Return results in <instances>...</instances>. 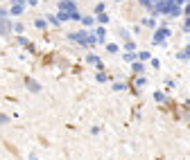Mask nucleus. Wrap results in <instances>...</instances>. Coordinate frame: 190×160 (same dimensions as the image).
<instances>
[{
	"label": "nucleus",
	"mask_w": 190,
	"mask_h": 160,
	"mask_svg": "<svg viewBox=\"0 0 190 160\" xmlns=\"http://www.w3.org/2000/svg\"><path fill=\"white\" fill-rule=\"evenodd\" d=\"M82 23L86 25V27H93V23H95V18H93V16H84V18H82Z\"/></svg>",
	"instance_id": "3"
},
{
	"label": "nucleus",
	"mask_w": 190,
	"mask_h": 160,
	"mask_svg": "<svg viewBox=\"0 0 190 160\" xmlns=\"http://www.w3.org/2000/svg\"><path fill=\"white\" fill-rule=\"evenodd\" d=\"M7 32H9V25L2 23V18H0V34H7Z\"/></svg>",
	"instance_id": "5"
},
{
	"label": "nucleus",
	"mask_w": 190,
	"mask_h": 160,
	"mask_svg": "<svg viewBox=\"0 0 190 160\" xmlns=\"http://www.w3.org/2000/svg\"><path fill=\"white\" fill-rule=\"evenodd\" d=\"M168 36H170V30H168V27H161V30H156V34H154V45H163Z\"/></svg>",
	"instance_id": "2"
},
{
	"label": "nucleus",
	"mask_w": 190,
	"mask_h": 160,
	"mask_svg": "<svg viewBox=\"0 0 190 160\" xmlns=\"http://www.w3.org/2000/svg\"><path fill=\"white\" fill-rule=\"evenodd\" d=\"M5 122H7V117H5V115H0V124H5Z\"/></svg>",
	"instance_id": "16"
},
{
	"label": "nucleus",
	"mask_w": 190,
	"mask_h": 160,
	"mask_svg": "<svg viewBox=\"0 0 190 160\" xmlns=\"http://www.w3.org/2000/svg\"><path fill=\"white\" fill-rule=\"evenodd\" d=\"M118 2H120V0H118Z\"/></svg>",
	"instance_id": "18"
},
{
	"label": "nucleus",
	"mask_w": 190,
	"mask_h": 160,
	"mask_svg": "<svg viewBox=\"0 0 190 160\" xmlns=\"http://www.w3.org/2000/svg\"><path fill=\"white\" fill-rule=\"evenodd\" d=\"M104 34H107V32H104L102 27H98V41H102V39H104Z\"/></svg>",
	"instance_id": "12"
},
{
	"label": "nucleus",
	"mask_w": 190,
	"mask_h": 160,
	"mask_svg": "<svg viewBox=\"0 0 190 160\" xmlns=\"http://www.w3.org/2000/svg\"><path fill=\"white\" fill-rule=\"evenodd\" d=\"M186 14H188V16H190V5H186Z\"/></svg>",
	"instance_id": "17"
},
{
	"label": "nucleus",
	"mask_w": 190,
	"mask_h": 160,
	"mask_svg": "<svg viewBox=\"0 0 190 160\" xmlns=\"http://www.w3.org/2000/svg\"><path fill=\"white\" fill-rule=\"evenodd\" d=\"M145 25L147 27H156V21H154V18H145Z\"/></svg>",
	"instance_id": "8"
},
{
	"label": "nucleus",
	"mask_w": 190,
	"mask_h": 160,
	"mask_svg": "<svg viewBox=\"0 0 190 160\" xmlns=\"http://www.w3.org/2000/svg\"><path fill=\"white\" fill-rule=\"evenodd\" d=\"M154 99H156V101H165V95H163V92H161V90H158V92H156V95H154Z\"/></svg>",
	"instance_id": "10"
},
{
	"label": "nucleus",
	"mask_w": 190,
	"mask_h": 160,
	"mask_svg": "<svg viewBox=\"0 0 190 160\" xmlns=\"http://www.w3.org/2000/svg\"><path fill=\"white\" fill-rule=\"evenodd\" d=\"M134 72H142V61L140 63H134Z\"/></svg>",
	"instance_id": "13"
},
{
	"label": "nucleus",
	"mask_w": 190,
	"mask_h": 160,
	"mask_svg": "<svg viewBox=\"0 0 190 160\" xmlns=\"http://www.w3.org/2000/svg\"><path fill=\"white\" fill-rule=\"evenodd\" d=\"M183 27H186V30H190V16L186 18V23H183Z\"/></svg>",
	"instance_id": "15"
},
{
	"label": "nucleus",
	"mask_w": 190,
	"mask_h": 160,
	"mask_svg": "<svg viewBox=\"0 0 190 160\" xmlns=\"http://www.w3.org/2000/svg\"><path fill=\"white\" fill-rule=\"evenodd\" d=\"M88 63H95V65H98V63H100V59H98L95 54H88Z\"/></svg>",
	"instance_id": "9"
},
{
	"label": "nucleus",
	"mask_w": 190,
	"mask_h": 160,
	"mask_svg": "<svg viewBox=\"0 0 190 160\" xmlns=\"http://www.w3.org/2000/svg\"><path fill=\"white\" fill-rule=\"evenodd\" d=\"M149 56H152L149 52H140V54H138V59H140V61H147V59H149Z\"/></svg>",
	"instance_id": "7"
},
{
	"label": "nucleus",
	"mask_w": 190,
	"mask_h": 160,
	"mask_svg": "<svg viewBox=\"0 0 190 160\" xmlns=\"http://www.w3.org/2000/svg\"><path fill=\"white\" fill-rule=\"evenodd\" d=\"M95 12H98V14H102V12H104V5H102V2H98V7H95Z\"/></svg>",
	"instance_id": "14"
},
{
	"label": "nucleus",
	"mask_w": 190,
	"mask_h": 160,
	"mask_svg": "<svg viewBox=\"0 0 190 160\" xmlns=\"http://www.w3.org/2000/svg\"><path fill=\"white\" fill-rule=\"evenodd\" d=\"M68 39H72V41H77L79 45H93L95 41H98V36H88L86 32H75V34H70Z\"/></svg>",
	"instance_id": "1"
},
{
	"label": "nucleus",
	"mask_w": 190,
	"mask_h": 160,
	"mask_svg": "<svg viewBox=\"0 0 190 160\" xmlns=\"http://www.w3.org/2000/svg\"><path fill=\"white\" fill-rule=\"evenodd\" d=\"M107 50H109V52H118V45H116V43H109Z\"/></svg>",
	"instance_id": "11"
},
{
	"label": "nucleus",
	"mask_w": 190,
	"mask_h": 160,
	"mask_svg": "<svg viewBox=\"0 0 190 160\" xmlns=\"http://www.w3.org/2000/svg\"><path fill=\"white\" fill-rule=\"evenodd\" d=\"M122 59H125V61H134V59H138V54H134V52H125V54H122Z\"/></svg>",
	"instance_id": "4"
},
{
	"label": "nucleus",
	"mask_w": 190,
	"mask_h": 160,
	"mask_svg": "<svg viewBox=\"0 0 190 160\" xmlns=\"http://www.w3.org/2000/svg\"><path fill=\"white\" fill-rule=\"evenodd\" d=\"M27 86H30L32 90H41V86H39V83H36V81H27Z\"/></svg>",
	"instance_id": "6"
}]
</instances>
